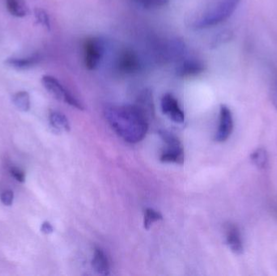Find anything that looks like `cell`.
Instances as JSON below:
<instances>
[{
  "label": "cell",
  "instance_id": "obj_1",
  "mask_svg": "<svg viewBox=\"0 0 277 276\" xmlns=\"http://www.w3.org/2000/svg\"><path fill=\"white\" fill-rule=\"evenodd\" d=\"M104 115L114 132L126 142L136 144L146 136L149 118L136 104H109Z\"/></svg>",
  "mask_w": 277,
  "mask_h": 276
},
{
  "label": "cell",
  "instance_id": "obj_2",
  "mask_svg": "<svg viewBox=\"0 0 277 276\" xmlns=\"http://www.w3.org/2000/svg\"><path fill=\"white\" fill-rule=\"evenodd\" d=\"M241 0H220L216 6L197 20L194 27L197 30L209 28L224 22L233 14Z\"/></svg>",
  "mask_w": 277,
  "mask_h": 276
},
{
  "label": "cell",
  "instance_id": "obj_3",
  "mask_svg": "<svg viewBox=\"0 0 277 276\" xmlns=\"http://www.w3.org/2000/svg\"><path fill=\"white\" fill-rule=\"evenodd\" d=\"M159 134L165 144V148L161 152L160 160L165 163L182 164L185 160L184 150L178 136L168 130H160Z\"/></svg>",
  "mask_w": 277,
  "mask_h": 276
},
{
  "label": "cell",
  "instance_id": "obj_4",
  "mask_svg": "<svg viewBox=\"0 0 277 276\" xmlns=\"http://www.w3.org/2000/svg\"><path fill=\"white\" fill-rule=\"evenodd\" d=\"M106 51V44L103 39L98 36H92L84 43V62L88 70H95L98 68Z\"/></svg>",
  "mask_w": 277,
  "mask_h": 276
},
{
  "label": "cell",
  "instance_id": "obj_5",
  "mask_svg": "<svg viewBox=\"0 0 277 276\" xmlns=\"http://www.w3.org/2000/svg\"><path fill=\"white\" fill-rule=\"evenodd\" d=\"M42 83L45 88L49 92V94H51L56 100L66 102L67 104H70L72 107H75L81 110H84V106L81 102L66 90L55 77L46 74L42 79Z\"/></svg>",
  "mask_w": 277,
  "mask_h": 276
},
{
  "label": "cell",
  "instance_id": "obj_6",
  "mask_svg": "<svg viewBox=\"0 0 277 276\" xmlns=\"http://www.w3.org/2000/svg\"><path fill=\"white\" fill-rule=\"evenodd\" d=\"M115 66L119 72L124 74H132L141 70L142 62L136 52L126 50L119 54V57L117 58Z\"/></svg>",
  "mask_w": 277,
  "mask_h": 276
},
{
  "label": "cell",
  "instance_id": "obj_7",
  "mask_svg": "<svg viewBox=\"0 0 277 276\" xmlns=\"http://www.w3.org/2000/svg\"><path fill=\"white\" fill-rule=\"evenodd\" d=\"M233 130V114L226 106L222 104L220 108L219 126L215 136L216 142H223L229 138Z\"/></svg>",
  "mask_w": 277,
  "mask_h": 276
},
{
  "label": "cell",
  "instance_id": "obj_8",
  "mask_svg": "<svg viewBox=\"0 0 277 276\" xmlns=\"http://www.w3.org/2000/svg\"><path fill=\"white\" fill-rule=\"evenodd\" d=\"M161 106L162 112L176 124H182L185 121L184 112L174 95L171 94H164L161 98Z\"/></svg>",
  "mask_w": 277,
  "mask_h": 276
},
{
  "label": "cell",
  "instance_id": "obj_9",
  "mask_svg": "<svg viewBox=\"0 0 277 276\" xmlns=\"http://www.w3.org/2000/svg\"><path fill=\"white\" fill-rule=\"evenodd\" d=\"M205 70V65L196 58H189L182 61L176 68V76L180 78L196 76Z\"/></svg>",
  "mask_w": 277,
  "mask_h": 276
},
{
  "label": "cell",
  "instance_id": "obj_10",
  "mask_svg": "<svg viewBox=\"0 0 277 276\" xmlns=\"http://www.w3.org/2000/svg\"><path fill=\"white\" fill-rule=\"evenodd\" d=\"M226 242L231 251L237 254L243 252V244L241 240V232L237 226L233 224H228L225 227Z\"/></svg>",
  "mask_w": 277,
  "mask_h": 276
},
{
  "label": "cell",
  "instance_id": "obj_11",
  "mask_svg": "<svg viewBox=\"0 0 277 276\" xmlns=\"http://www.w3.org/2000/svg\"><path fill=\"white\" fill-rule=\"evenodd\" d=\"M186 52V46L182 40L179 39L169 40L162 46L161 56L165 60H173L178 58Z\"/></svg>",
  "mask_w": 277,
  "mask_h": 276
},
{
  "label": "cell",
  "instance_id": "obj_12",
  "mask_svg": "<svg viewBox=\"0 0 277 276\" xmlns=\"http://www.w3.org/2000/svg\"><path fill=\"white\" fill-rule=\"evenodd\" d=\"M93 269L98 274L102 276H108L110 274V264L106 254L102 248L97 247L93 254Z\"/></svg>",
  "mask_w": 277,
  "mask_h": 276
},
{
  "label": "cell",
  "instance_id": "obj_13",
  "mask_svg": "<svg viewBox=\"0 0 277 276\" xmlns=\"http://www.w3.org/2000/svg\"><path fill=\"white\" fill-rule=\"evenodd\" d=\"M41 60L42 58L39 54H34L33 56L22 58H8L5 61V64L17 69H29L38 65Z\"/></svg>",
  "mask_w": 277,
  "mask_h": 276
},
{
  "label": "cell",
  "instance_id": "obj_14",
  "mask_svg": "<svg viewBox=\"0 0 277 276\" xmlns=\"http://www.w3.org/2000/svg\"><path fill=\"white\" fill-rule=\"evenodd\" d=\"M50 122L51 126L58 132H68L70 130L71 126L68 119L64 114L60 112H51L50 114Z\"/></svg>",
  "mask_w": 277,
  "mask_h": 276
},
{
  "label": "cell",
  "instance_id": "obj_15",
  "mask_svg": "<svg viewBox=\"0 0 277 276\" xmlns=\"http://www.w3.org/2000/svg\"><path fill=\"white\" fill-rule=\"evenodd\" d=\"M6 6L14 16L22 18L27 15L28 9L22 0H6Z\"/></svg>",
  "mask_w": 277,
  "mask_h": 276
},
{
  "label": "cell",
  "instance_id": "obj_16",
  "mask_svg": "<svg viewBox=\"0 0 277 276\" xmlns=\"http://www.w3.org/2000/svg\"><path fill=\"white\" fill-rule=\"evenodd\" d=\"M250 160H251L252 163L254 164L257 168H260V170L266 168L267 163H268V156H267L266 149L263 148L256 149L255 151L251 153Z\"/></svg>",
  "mask_w": 277,
  "mask_h": 276
},
{
  "label": "cell",
  "instance_id": "obj_17",
  "mask_svg": "<svg viewBox=\"0 0 277 276\" xmlns=\"http://www.w3.org/2000/svg\"><path fill=\"white\" fill-rule=\"evenodd\" d=\"M13 102L19 110L27 112L30 108V94L27 92H19L13 96Z\"/></svg>",
  "mask_w": 277,
  "mask_h": 276
},
{
  "label": "cell",
  "instance_id": "obj_18",
  "mask_svg": "<svg viewBox=\"0 0 277 276\" xmlns=\"http://www.w3.org/2000/svg\"><path fill=\"white\" fill-rule=\"evenodd\" d=\"M161 220H162V216L161 213L154 209L147 208L144 210V226L145 230H149L155 222Z\"/></svg>",
  "mask_w": 277,
  "mask_h": 276
},
{
  "label": "cell",
  "instance_id": "obj_19",
  "mask_svg": "<svg viewBox=\"0 0 277 276\" xmlns=\"http://www.w3.org/2000/svg\"><path fill=\"white\" fill-rule=\"evenodd\" d=\"M34 15L36 18L37 22L39 24L43 26L44 28L51 30V20L47 12L43 8H36L34 10Z\"/></svg>",
  "mask_w": 277,
  "mask_h": 276
},
{
  "label": "cell",
  "instance_id": "obj_20",
  "mask_svg": "<svg viewBox=\"0 0 277 276\" xmlns=\"http://www.w3.org/2000/svg\"><path fill=\"white\" fill-rule=\"evenodd\" d=\"M135 1L145 8H157L167 4L169 0H135Z\"/></svg>",
  "mask_w": 277,
  "mask_h": 276
},
{
  "label": "cell",
  "instance_id": "obj_21",
  "mask_svg": "<svg viewBox=\"0 0 277 276\" xmlns=\"http://www.w3.org/2000/svg\"><path fill=\"white\" fill-rule=\"evenodd\" d=\"M232 36H233V34H232V32H230V31H228V30L220 32V34L216 36V39L213 40L212 45H213L214 46L221 45L223 43H225L227 42L228 40H230V39L232 38Z\"/></svg>",
  "mask_w": 277,
  "mask_h": 276
},
{
  "label": "cell",
  "instance_id": "obj_22",
  "mask_svg": "<svg viewBox=\"0 0 277 276\" xmlns=\"http://www.w3.org/2000/svg\"><path fill=\"white\" fill-rule=\"evenodd\" d=\"M13 198H14V193L10 190L4 192L0 196L1 202L5 204V206H11L13 202Z\"/></svg>",
  "mask_w": 277,
  "mask_h": 276
},
{
  "label": "cell",
  "instance_id": "obj_23",
  "mask_svg": "<svg viewBox=\"0 0 277 276\" xmlns=\"http://www.w3.org/2000/svg\"><path fill=\"white\" fill-rule=\"evenodd\" d=\"M11 172L12 176L16 179V180H18L20 182H24L26 180V175H25V172L22 171V170H20V168H16V167H13L10 170Z\"/></svg>",
  "mask_w": 277,
  "mask_h": 276
},
{
  "label": "cell",
  "instance_id": "obj_24",
  "mask_svg": "<svg viewBox=\"0 0 277 276\" xmlns=\"http://www.w3.org/2000/svg\"><path fill=\"white\" fill-rule=\"evenodd\" d=\"M271 98L274 106L277 110V76L273 80L271 88Z\"/></svg>",
  "mask_w": 277,
  "mask_h": 276
},
{
  "label": "cell",
  "instance_id": "obj_25",
  "mask_svg": "<svg viewBox=\"0 0 277 276\" xmlns=\"http://www.w3.org/2000/svg\"><path fill=\"white\" fill-rule=\"evenodd\" d=\"M41 231L43 232V234H51L53 232L54 228L48 221H46V222H44V223L42 224Z\"/></svg>",
  "mask_w": 277,
  "mask_h": 276
},
{
  "label": "cell",
  "instance_id": "obj_26",
  "mask_svg": "<svg viewBox=\"0 0 277 276\" xmlns=\"http://www.w3.org/2000/svg\"><path fill=\"white\" fill-rule=\"evenodd\" d=\"M275 212H276V216H277V209L275 210Z\"/></svg>",
  "mask_w": 277,
  "mask_h": 276
}]
</instances>
